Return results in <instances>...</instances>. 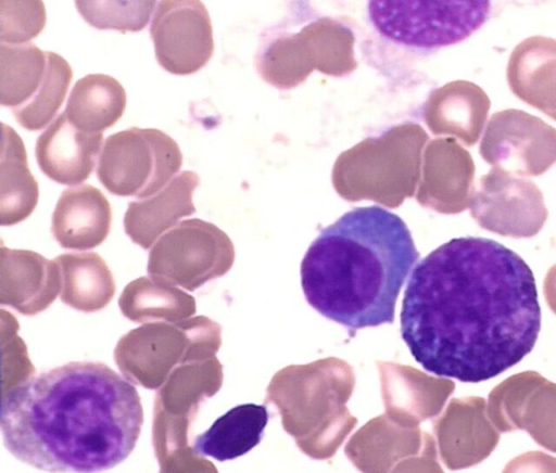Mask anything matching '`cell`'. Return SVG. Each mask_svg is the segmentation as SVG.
<instances>
[{"label": "cell", "instance_id": "cell-13", "mask_svg": "<svg viewBox=\"0 0 556 473\" xmlns=\"http://www.w3.org/2000/svg\"><path fill=\"white\" fill-rule=\"evenodd\" d=\"M199 183L195 172L185 170L154 195L129 202L124 216L126 233L143 248L150 247L180 218L195 213L192 195Z\"/></svg>", "mask_w": 556, "mask_h": 473}, {"label": "cell", "instance_id": "cell-29", "mask_svg": "<svg viewBox=\"0 0 556 473\" xmlns=\"http://www.w3.org/2000/svg\"><path fill=\"white\" fill-rule=\"evenodd\" d=\"M543 293L551 310L556 314V264L549 268L545 276Z\"/></svg>", "mask_w": 556, "mask_h": 473}, {"label": "cell", "instance_id": "cell-23", "mask_svg": "<svg viewBox=\"0 0 556 473\" xmlns=\"http://www.w3.org/2000/svg\"><path fill=\"white\" fill-rule=\"evenodd\" d=\"M47 69L35 95L24 105L13 108L18 124L30 131L46 127L63 104L73 71L61 55L47 51Z\"/></svg>", "mask_w": 556, "mask_h": 473}, {"label": "cell", "instance_id": "cell-3", "mask_svg": "<svg viewBox=\"0 0 556 473\" xmlns=\"http://www.w3.org/2000/svg\"><path fill=\"white\" fill-rule=\"evenodd\" d=\"M419 253L406 223L378 205L355 207L320 231L301 263L306 302L350 330L392 323Z\"/></svg>", "mask_w": 556, "mask_h": 473}, {"label": "cell", "instance_id": "cell-5", "mask_svg": "<svg viewBox=\"0 0 556 473\" xmlns=\"http://www.w3.org/2000/svg\"><path fill=\"white\" fill-rule=\"evenodd\" d=\"M490 1H369L367 14L383 37L402 46L434 49L460 42L480 28Z\"/></svg>", "mask_w": 556, "mask_h": 473}, {"label": "cell", "instance_id": "cell-27", "mask_svg": "<svg viewBox=\"0 0 556 473\" xmlns=\"http://www.w3.org/2000/svg\"><path fill=\"white\" fill-rule=\"evenodd\" d=\"M46 24L42 1H0V41L26 43L37 37Z\"/></svg>", "mask_w": 556, "mask_h": 473}, {"label": "cell", "instance_id": "cell-15", "mask_svg": "<svg viewBox=\"0 0 556 473\" xmlns=\"http://www.w3.org/2000/svg\"><path fill=\"white\" fill-rule=\"evenodd\" d=\"M268 418V410L263 405H238L195 437L193 452L219 462L241 457L260 444Z\"/></svg>", "mask_w": 556, "mask_h": 473}, {"label": "cell", "instance_id": "cell-4", "mask_svg": "<svg viewBox=\"0 0 556 473\" xmlns=\"http://www.w3.org/2000/svg\"><path fill=\"white\" fill-rule=\"evenodd\" d=\"M181 164L180 148L168 135L155 128L131 127L105 139L97 176L114 195L147 199L160 192Z\"/></svg>", "mask_w": 556, "mask_h": 473}, {"label": "cell", "instance_id": "cell-14", "mask_svg": "<svg viewBox=\"0 0 556 473\" xmlns=\"http://www.w3.org/2000/svg\"><path fill=\"white\" fill-rule=\"evenodd\" d=\"M54 261L37 253L1 248V304L34 315L55 298L60 280Z\"/></svg>", "mask_w": 556, "mask_h": 473}, {"label": "cell", "instance_id": "cell-2", "mask_svg": "<svg viewBox=\"0 0 556 473\" xmlns=\"http://www.w3.org/2000/svg\"><path fill=\"white\" fill-rule=\"evenodd\" d=\"M143 423L137 388L109 366L72 361L3 395L9 452L47 472H101L132 452Z\"/></svg>", "mask_w": 556, "mask_h": 473}, {"label": "cell", "instance_id": "cell-22", "mask_svg": "<svg viewBox=\"0 0 556 473\" xmlns=\"http://www.w3.org/2000/svg\"><path fill=\"white\" fill-rule=\"evenodd\" d=\"M125 317L143 322L151 319L176 321L195 312L192 296L160 280L146 277L129 283L119 298Z\"/></svg>", "mask_w": 556, "mask_h": 473}, {"label": "cell", "instance_id": "cell-26", "mask_svg": "<svg viewBox=\"0 0 556 473\" xmlns=\"http://www.w3.org/2000/svg\"><path fill=\"white\" fill-rule=\"evenodd\" d=\"M541 376L536 371H523L507 378L491 391L486 412L500 432L516 431L515 420L521 400Z\"/></svg>", "mask_w": 556, "mask_h": 473}, {"label": "cell", "instance_id": "cell-11", "mask_svg": "<svg viewBox=\"0 0 556 473\" xmlns=\"http://www.w3.org/2000/svg\"><path fill=\"white\" fill-rule=\"evenodd\" d=\"M112 208L104 194L90 184L65 189L52 215V233L62 247L87 250L108 237Z\"/></svg>", "mask_w": 556, "mask_h": 473}, {"label": "cell", "instance_id": "cell-9", "mask_svg": "<svg viewBox=\"0 0 556 473\" xmlns=\"http://www.w3.org/2000/svg\"><path fill=\"white\" fill-rule=\"evenodd\" d=\"M150 35L159 64L170 74H193L206 65L214 52L211 18L201 1H161Z\"/></svg>", "mask_w": 556, "mask_h": 473}, {"label": "cell", "instance_id": "cell-28", "mask_svg": "<svg viewBox=\"0 0 556 473\" xmlns=\"http://www.w3.org/2000/svg\"><path fill=\"white\" fill-rule=\"evenodd\" d=\"M528 470L556 472V459L541 451L527 452L513 460L505 468L506 472Z\"/></svg>", "mask_w": 556, "mask_h": 473}, {"label": "cell", "instance_id": "cell-21", "mask_svg": "<svg viewBox=\"0 0 556 473\" xmlns=\"http://www.w3.org/2000/svg\"><path fill=\"white\" fill-rule=\"evenodd\" d=\"M490 107L488 94L470 81L448 84L437 95V112L442 126L467 145L478 141Z\"/></svg>", "mask_w": 556, "mask_h": 473}, {"label": "cell", "instance_id": "cell-20", "mask_svg": "<svg viewBox=\"0 0 556 473\" xmlns=\"http://www.w3.org/2000/svg\"><path fill=\"white\" fill-rule=\"evenodd\" d=\"M47 69V53L31 42L0 43V102L17 108L39 89Z\"/></svg>", "mask_w": 556, "mask_h": 473}, {"label": "cell", "instance_id": "cell-12", "mask_svg": "<svg viewBox=\"0 0 556 473\" xmlns=\"http://www.w3.org/2000/svg\"><path fill=\"white\" fill-rule=\"evenodd\" d=\"M507 81L518 99L556 120V40L533 36L518 43L508 60Z\"/></svg>", "mask_w": 556, "mask_h": 473}, {"label": "cell", "instance_id": "cell-19", "mask_svg": "<svg viewBox=\"0 0 556 473\" xmlns=\"http://www.w3.org/2000/svg\"><path fill=\"white\" fill-rule=\"evenodd\" d=\"M451 459L455 466H470L483 461L500 440L498 430L486 412L482 397H469L455 405L453 411Z\"/></svg>", "mask_w": 556, "mask_h": 473}, {"label": "cell", "instance_id": "cell-18", "mask_svg": "<svg viewBox=\"0 0 556 473\" xmlns=\"http://www.w3.org/2000/svg\"><path fill=\"white\" fill-rule=\"evenodd\" d=\"M63 273L61 299L81 311H96L115 293L113 277L96 253H70L55 258Z\"/></svg>", "mask_w": 556, "mask_h": 473}, {"label": "cell", "instance_id": "cell-1", "mask_svg": "<svg viewBox=\"0 0 556 473\" xmlns=\"http://www.w3.org/2000/svg\"><path fill=\"white\" fill-rule=\"evenodd\" d=\"M400 322L424 370L465 383L490 380L535 345L541 308L534 276L496 241L452 239L413 269Z\"/></svg>", "mask_w": 556, "mask_h": 473}, {"label": "cell", "instance_id": "cell-16", "mask_svg": "<svg viewBox=\"0 0 556 473\" xmlns=\"http://www.w3.org/2000/svg\"><path fill=\"white\" fill-rule=\"evenodd\" d=\"M1 128L0 223L12 226L33 213L37 206L39 189L28 168L22 138L4 123Z\"/></svg>", "mask_w": 556, "mask_h": 473}, {"label": "cell", "instance_id": "cell-24", "mask_svg": "<svg viewBox=\"0 0 556 473\" xmlns=\"http://www.w3.org/2000/svg\"><path fill=\"white\" fill-rule=\"evenodd\" d=\"M516 430H525L545 449L556 452V383L544 376L522 398Z\"/></svg>", "mask_w": 556, "mask_h": 473}, {"label": "cell", "instance_id": "cell-25", "mask_svg": "<svg viewBox=\"0 0 556 473\" xmlns=\"http://www.w3.org/2000/svg\"><path fill=\"white\" fill-rule=\"evenodd\" d=\"M83 18L97 29L142 30L153 12L155 1H75Z\"/></svg>", "mask_w": 556, "mask_h": 473}, {"label": "cell", "instance_id": "cell-7", "mask_svg": "<svg viewBox=\"0 0 556 473\" xmlns=\"http://www.w3.org/2000/svg\"><path fill=\"white\" fill-rule=\"evenodd\" d=\"M482 158L515 176H540L556 163V129L525 111L494 113L481 143Z\"/></svg>", "mask_w": 556, "mask_h": 473}, {"label": "cell", "instance_id": "cell-6", "mask_svg": "<svg viewBox=\"0 0 556 473\" xmlns=\"http://www.w3.org/2000/svg\"><path fill=\"white\" fill-rule=\"evenodd\" d=\"M230 242L213 223L199 218L177 223L151 250L148 270L155 279L195 290L224 271Z\"/></svg>", "mask_w": 556, "mask_h": 473}, {"label": "cell", "instance_id": "cell-8", "mask_svg": "<svg viewBox=\"0 0 556 473\" xmlns=\"http://www.w3.org/2000/svg\"><path fill=\"white\" fill-rule=\"evenodd\" d=\"M470 214L481 228L516 239L534 237L548 217L543 193L532 180L496 167L480 178Z\"/></svg>", "mask_w": 556, "mask_h": 473}, {"label": "cell", "instance_id": "cell-10", "mask_svg": "<svg viewBox=\"0 0 556 473\" xmlns=\"http://www.w3.org/2000/svg\"><path fill=\"white\" fill-rule=\"evenodd\" d=\"M102 140V132L78 129L62 112L37 139V163L53 181L76 186L91 175Z\"/></svg>", "mask_w": 556, "mask_h": 473}, {"label": "cell", "instance_id": "cell-17", "mask_svg": "<svg viewBox=\"0 0 556 473\" xmlns=\"http://www.w3.org/2000/svg\"><path fill=\"white\" fill-rule=\"evenodd\" d=\"M125 107V89L114 77L90 74L76 81L64 112L78 129L97 133L112 127Z\"/></svg>", "mask_w": 556, "mask_h": 473}]
</instances>
